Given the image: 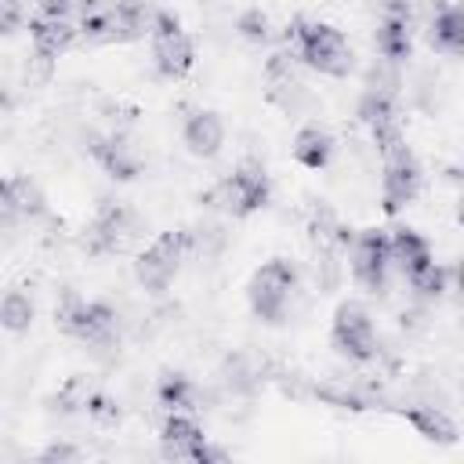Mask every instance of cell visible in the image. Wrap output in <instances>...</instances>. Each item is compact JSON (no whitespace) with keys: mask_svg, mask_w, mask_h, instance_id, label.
Listing matches in <instances>:
<instances>
[{"mask_svg":"<svg viewBox=\"0 0 464 464\" xmlns=\"http://www.w3.org/2000/svg\"><path fill=\"white\" fill-rule=\"evenodd\" d=\"M286 47L294 58H301L308 69L323 72V76H348L352 72V47L344 40L341 29L326 25V22H308V18H294L286 25Z\"/></svg>","mask_w":464,"mask_h":464,"instance_id":"1","label":"cell"},{"mask_svg":"<svg viewBox=\"0 0 464 464\" xmlns=\"http://www.w3.org/2000/svg\"><path fill=\"white\" fill-rule=\"evenodd\" d=\"M54 319L76 341H87V344H98V348L116 341V312L105 301H83L76 290L58 294Z\"/></svg>","mask_w":464,"mask_h":464,"instance_id":"2","label":"cell"},{"mask_svg":"<svg viewBox=\"0 0 464 464\" xmlns=\"http://www.w3.org/2000/svg\"><path fill=\"white\" fill-rule=\"evenodd\" d=\"M192 250V232H181V228H170V232H160L138 257H134V279L149 290V294H163L170 286V279L178 276L185 254Z\"/></svg>","mask_w":464,"mask_h":464,"instance_id":"3","label":"cell"},{"mask_svg":"<svg viewBox=\"0 0 464 464\" xmlns=\"http://www.w3.org/2000/svg\"><path fill=\"white\" fill-rule=\"evenodd\" d=\"M294 290H297V268L290 261H283V257L265 261L250 279V308H254V315L265 319V323H283Z\"/></svg>","mask_w":464,"mask_h":464,"instance_id":"4","label":"cell"},{"mask_svg":"<svg viewBox=\"0 0 464 464\" xmlns=\"http://www.w3.org/2000/svg\"><path fill=\"white\" fill-rule=\"evenodd\" d=\"M268 174L261 170V167H254V163H246V167H239V170H232L228 178H221L210 192H207V203L214 207V210H225V214H232V218H246V214H254V210H261L265 203H268Z\"/></svg>","mask_w":464,"mask_h":464,"instance_id":"5","label":"cell"},{"mask_svg":"<svg viewBox=\"0 0 464 464\" xmlns=\"http://www.w3.org/2000/svg\"><path fill=\"white\" fill-rule=\"evenodd\" d=\"M330 341H334V348H337L341 355H348L352 362H370V359H377V352H381L373 319H370V312H366L359 301L337 304L334 326H330Z\"/></svg>","mask_w":464,"mask_h":464,"instance_id":"6","label":"cell"},{"mask_svg":"<svg viewBox=\"0 0 464 464\" xmlns=\"http://www.w3.org/2000/svg\"><path fill=\"white\" fill-rule=\"evenodd\" d=\"M149 40H152V62L163 76L178 80L192 69L196 62V47L188 40V33L181 29V22L170 11H156L152 25H149Z\"/></svg>","mask_w":464,"mask_h":464,"instance_id":"7","label":"cell"},{"mask_svg":"<svg viewBox=\"0 0 464 464\" xmlns=\"http://www.w3.org/2000/svg\"><path fill=\"white\" fill-rule=\"evenodd\" d=\"M381 163H384V178H381L384 210L395 214V210H402L406 203L417 199L424 174H420V163H417V156L410 152L406 141L395 145V149H388V152H381Z\"/></svg>","mask_w":464,"mask_h":464,"instance_id":"8","label":"cell"},{"mask_svg":"<svg viewBox=\"0 0 464 464\" xmlns=\"http://www.w3.org/2000/svg\"><path fill=\"white\" fill-rule=\"evenodd\" d=\"M138 228H141V221H138V214H134L130 207L105 199V203L98 207L94 221L87 225L83 246H87L91 254H116V250H123V246L138 236Z\"/></svg>","mask_w":464,"mask_h":464,"instance_id":"9","label":"cell"},{"mask_svg":"<svg viewBox=\"0 0 464 464\" xmlns=\"http://www.w3.org/2000/svg\"><path fill=\"white\" fill-rule=\"evenodd\" d=\"M348 261H352V276L370 290V294H384L388 286V236L381 228H366L348 243Z\"/></svg>","mask_w":464,"mask_h":464,"instance_id":"10","label":"cell"},{"mask_svg":"<svg viewBox=\"0 0 464 464\" xmlns=\"http://www.w3.org/2000/svg\"><path fill=\"white\" fill-rule=\"evenodd\" d=\"M152 7L145 0H109V25H105V44H130L141 40L152 25Z\"/></svg>","mask_w":464,"mask_h":464,"instance_id":"11","label":"cell"},{"mask_svg":"<svg viewBox=\"0 0 464 464\" xmlns=\"http://www.w3.org/2000/svg\"><path fill=\"white\" fill-rule=\"evenodd\" d=\"M265 83H268V98L286 109V112H297L301 105H308V87L297 80L294 65H290V54H272L268 65H265Z\"/></svg>","mask_w":464,"mask_h":464,"instance_id":"12","label":"cell"},{"mask_svg":"<svg viewBox=\"0 0 464 464\" xmlns=\"http://www.w3.org/2000/svg\"><path fill=\"white\" fill-rule=\"evenodd\" d=\"M160 439H163V453L170 460H196L199 450H203V442H207L203 428L188 413H178V410H170V417L163 420Z\"/></svg>","mask_w":464,"mask_h":464,"instance_id":"13","label":"cell"},{"mask_svg":"<svg viewBox=\"0 0 464 464\" xmlns=\"http://www.w3.org/2000/svg\"><path fill=\"white\" fill-rule=\"evenodd\" d=\"M181 141H185V149L192 156H203V160L218 156L221 145H225V123H221V116L210 112V109H196L185 120V127H181Z\"/></svg>","mask_w":464,"mask_h":464,"instance_id":"14","label":"cell"},{"mask_svg":"<svg viewBox=\"0 0 464 464\" xmlns=\"http://www.w3.org/2000/svg\"><path fill=\"white\" fill-rule=\"evenodd\" d=\"M29 40H33L36 58L51 62V58L65 54V51L76 44V29H72V22H69V18L36 14V18H29Z\"/></svg>","mask_w":464,"mask_h":464,"instance_id":"15","label":"cell"},{"mask_svg":"<svg viewBox=\"0 0 464 464\" xmlns=\"http://www.w3.org/2000/svg\"><path fill=\"white\" fill-rule=\"evenodd\" d=\"M91 156L102 163V170L116 181H130L138 170H141V160L134 152V145H127L120 134H109V138H94L91 134Z\"/></svg>","mask_w":464,"mask_h":464,"instance_id":"16","label":"cell"},{"mask_svg":"<svg viewBox=\"0 0 464 464\" xmlns=\"http://www.w3.org/2000/svg\"><path fill=\"white\" fill-rule=\"evenodd\" d=\"M388 261H392L395 272H402V276L410 279L413 272L428 268L435 257H431V246H428V239H424L420 232H413V228H395V232L388 236Z\"/></svg>","mask_w":464,"mask_h":464,"instance_id":"17","label":"cell"},{"mask_svg":"<svg viewBox=\"0 0 464 464\" xmlns=\"http://www.w3.org/2000/svg\"><path fill=\"white\" fill-rule=\"evenodd\" d=\"M428 40L442 54H460L464 51V11L457 4L439 7L428 22Z\"/></svg>","mask_w":464,"mask_h":464,"instance_id":"18","label":"cell"},{"mask_svg":"<svg viewBox=\"0 0 464 464\" xmlns=\"http://www.w3.org/2000/svg\"><path fill=\"white\" fill-rule=\"evenodd\" d=\"M334 156V138L326 127L319 123H304L297 134H294V160L308 170H323Z\"/></svg>","mask_w":464,"mask_h":464,"instance_id":"19","label":"cell"},{"mask_svg":"<svg viewBox=\"0 0 464 464\" xmlns=\"http://www.w3.org/2000/svg\"><path fill=\"white\" fill-rule=\"evenodd\" d=\"M402 417L424 435V439H431V442H453L457 439V424L446 417V410L442 406H435V402H420V406H406L402 410Z\"/></svg>","mask_w":464,"mask_h":464,"instance_id":"20","label":"cell"},{"mask_svg":"<svg viewBox=\"0 0 464 464\" xmlns=\"http://www.w3.org/2000/svg\"><path fill=\"white\" fill-rule=\"evenodd\" d=\"M410 47H413V40H410V18L384 14L381 25H377V51H381V58H388V62L399 65V62L410 58Z\"/></svg>","mask_w":464,"mask_h":464,"instance_id":"21","label":"cell"},{"mask_svg":"<svg viewBox=\"0 0 464 464\" xmlns=\"http://www.w3.org/2000/svg\"><path fill=\"white\" fill-rule=\"evenodd\" d=\"M156 399H160V406L178 410V413L199 410V388L185 373H163L160 377V388H156Z\"/></svg>","mask_w":464,"mask_h":464,"instance_id":"22","label":"cell"},{"mask_svg":"<svg viewBox=\"0 0 464 464\" xmlns=\"http://www.w3.org/2000/svg\"><path fill=\"white\" fill-rule=\"evenodd\" d=\"M33 315H36V308H33L29 294H22V290H7V294L0 297V326H4V330L22 334V330L33 326Z\"/></svg>","mask_w":464,"mask_h":464,"instance_id":"23","label":"cell"},{"mask_svg":"<svg viewBox=\"0 0 464 464\" xmlns=\"http://www.w3.org/2000/svg\"><path fill=\"white\" fill-rule=\"evenodd\" d=\"M11 199H14V210L18 218H40L47 210V199L40 192V185L33 178H11Z\"/></svg>","mask_w":464,"mask_h":464,"instance_id":"24","label":"cell"},{"mask_svg":"<svg viewBox=\"0 0 464 464\" xmlns=\"http://www.w3.org/2000/svg\"><path fill=\"white\" fill-rule=\"evenodd\" d=\"M450 272L442 268V265H428V268H420V272H413L410 276V286L417 290V297H424V301H435V297H442L446 290H450Z\"/></svg>","mask_w":464,"mask_h":464,"instance_id":"25","label":"cell"},{"mask_svg":"<svg viewBox=\"0 0 464 464\" xmlns=\"http://www.w3.org/2000/svg\"><path fill=\"white\" fill-rule=\"evenodd\" d=\"M236 29H239V36H243V40H250V44H265V40L272 36L268 14H265L261 7H250V11H243V14H239V22H236Z\"/></svg>","mask_w":464,"mask_h":464,"instance_id":"26","label":"cell"},{"mask_svg":"<svg viewBox=\"0 0 464 464\" xmlns=\"http://www.w3.org/2000/svg\"><path fill=\"white\" fill-rule=\"evenodd\" d=\"M83 413H87L94 424H105V428H109V424L120 420V402H116L112 395H105V392H91Z\"/></svg>","mask_w":464,"mask_h":464,"instance_id":"27","label":"cell"},{"mask_svg":"<svg viewBox=\"0 0 464 464\" xmlns=\"http://www.w3.org/2000/svg\"><path fill=\"white\" fill-rule=\"evenodd\" d=\"M91 392H94V388H91L83 377H72V381H69V384L58 392V406H62V410H83Z\"/></svg>","mask_w":464,"mask_h":464,"instance_id":"28","label":"cell"},{"mask_svg":"<svg viewBox=\"0 0 464 464\" xmlns=\"http://www.w3.org/2000/svg\"><path fill=\"white\" fill-rule=\"evenodd\" d=\"M22 25V4L18 0H0V36L14 33Z\"/></svg>","mask_w":464,"mask_h":464,"instance_id":"29","label":"cell"},{"mask_svg":"<svg viewBox=\"0 0 464 464\" xmlns=\"http://www.w3.org/2000/svg\"><path fill=\"white\" fill-rule=\"evenodd\" d=\"M18 218V210H14V199H11V178H4L0 181V225H11Z\"/></svg>","mask_w":464,"mask_h":464,"instance_id":"30","label":"cell"},{"mask_svg":"<svg viewBox=\"0 0 464 464\" xmlns=\"http://www.w3.org/2000/svg\"><path fill=\"white\" fill-rule=\"evenodd\" d=\"M40 14H51V18H65L72 11V0H36Z\"/></svg>","mask_w":464,"mask_h":464,"instance_id":"31","label":"cell"},{"mask_svg":"<svg viewBox=\"0 0 464 464\" xmlns=\"http://www.w3.org/2000/svg\"><path fill=\"white\" fill-rule=\"evenodd\" d=\"M40 457H44V460H76L80 453H76L72 446H47Z\"/></svg>","mask_w":464,"mask_h":464,"instance_id":"32","label":"cell"}]
</instances>
